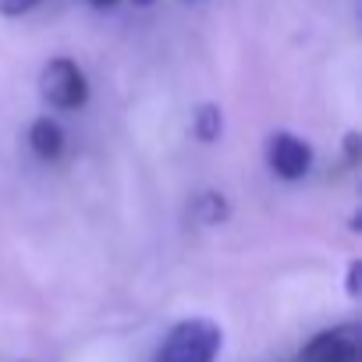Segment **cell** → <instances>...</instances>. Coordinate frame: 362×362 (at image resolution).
I'll use <instances>...</instances> for the list:
<instances>
[{
  "instance_id": "1",
  "label": "cell",
  "mask_w": 362,
  "mask_h": 362,
  "mask_svg": "<svg viewBox=\"0 0 362 362\" xmlns=\"http://www.w3.org/2000/svg\"><path fill=\"white\" fill-rule=\"evenodd\" d=\"M221 344H224V330L214 320L192 316L167 330L153 362H214Z\"/></svg>"
},
{
  "instance_id": "10",
  "label": "cell",
  "mask_w": 362,
  "mask_h": 362,
  "mask_svg": "<svg viewBox=\"0 0 362 362\" xmlns=\"http://www.w3.org/2000/svg\"><path fill=\"white\" fill-rule=\"evenodd\" d=\"M86 4H93V8H114L117 0H86Z\"/></svg>"
},
{
  "instance_id": "9",
  "label": "cell",
  "mask_w": 362,
  "mask_h": 362,
  "mask_svg": "<svg viewBox=\"0 0 362 362\" xmlns=\"http://www.w3.org/2000/svg\"><path fill=\"white\" fill-rule=\"evenodd\" d=\"M358 274H362V263H358V259H351V263H348V284H344L351 298H358Z\"/></svg>"
},
{
  "instance_id": "8",
  "label": "cell",
  "mask_w": 362,
  "mask_h": 362,
  "mask_svg": "<svg viewBox=\"0 0 362 362\" xmlns=\"http://www.w3.org/2000/svg\"><path fill=\"white\" fill-rule=\"evenodd\" d=\"M43 0H0V15L4 18H18V15H29L33 8H40Z\"/></svg>"
},
{
  "instance_id": "5",
  "label": "cell",
  "mask_w": 362,
  "mask_h": 362,
  "mask_svg": "<svg viewBox=\"0 0 362 362\" xmlns=\"http://www.w3.org/2000/svg\"><path fill=\"white\" fill-rule=\"evenodd\" d=\"M29 146L40 160H57L64 153V128L54 117H36L29 128Z\"/></svg>"
},
{
  "instance_id": "6",
  "label": "cell",
  "mask_w": 362,
  "mask_h": 362,
  "mask_svg": "<svg viewBox=\"0 0 362 362\" xmlns=\"http://www.w3.org/2000/svg\"><path fill=\"white\" fill-rule=\"evenodd\" d=\"M189 217L199 224V228H217L231 217V206L224 199V192H199L189 206Z\"/></svg>"
},
{
  "instance_id": "7",
  "label": "cell",
  "mask_w": 362,
  "mask_h": 362,
  "mask_svg": "<svg viewBox=\"0 0 362 362\" xmlns=\"http://www.w3.org/2000/svg\"><path fill=\"white\" fill-rule=\"evenodd\" d=\"M192 132H196L199 142H217L221 132H224V114H221V107H217V103H203V107L196 110V117H192Z\"/></svg>"
},
{
  "instance_id": "11",
  "label": "cell",
  "mask_w": 362,
  "mask_h": 362,
  "mask_svg": "<svg viewBox=\"0 0 362 362\" xmlns=\"http://www.w3.org/2000/svg\"><path fill=\"white\" fill-rule=\"evenodd\" d=\"M139 4H149V0H139Z\"/></svg>"
},
{
  "instance_id": "3",
  "label": "cell",
  "mask_w": 362,
  "mask_h": 362,
  "mask_svg": "<svg viewBox=\"0 0 362 362\" xmlns=\"http://www.w3.org/2000/svg\"><path fill=\"white\" fill-rule=\"evenodd\" d=\"M358 358H362V330L351 323L313 334L298 351V362H358Z\"/></svg>"
},
{
  "instance_id": "4",
  "label": "cell",
  "mask_w": 362,
  "mask_h": 362,
  "mask_svg": "<svg viewBox=\"0 0 362 362\" xmlns=\"http://www.w3.org/2000/svg\"><path fill=\"white\" fill-rule=\"evenodd\" d=\"M267 163H270V170H274L277 177L298 181V177H305L309 167H313V149H309V142H305L302 135H295V132H274V135L267 139Z\"/></svg>"
},
{
  "instance_id": "2",
  "label": "cell",
  "mask_w": 362,
  "mask_h": 362,
  "mask_svg": "<svg viewBox=\"0 0 362 362\" xmlns=\"http://www.w3.org/2000/svg\"><path fill=\"white\" fill-rule=\"evenodd\" d=\"M40 93L54 110H78L89 100V82L71 57H54L40 75Z\"/></svg>"
}]
</instances>
